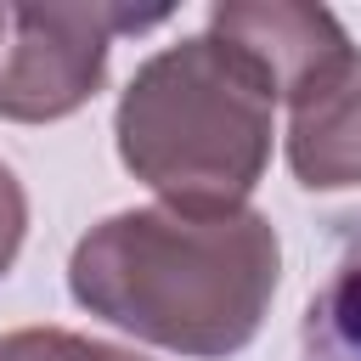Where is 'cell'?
<instances>
[{
	"mask_svg": "<svg viewBox=\"0 0 361 361\" xmlns=\"http://www.w3.org/2000/svg\"><path fill=\"white\" fill-rule=\"evenodd\" d=\"M282 282V237L259 209H124L68 254V293L141 344L226 361L254 344Z\"/></svg>",
	"mask_w": 361,
	"mask_h": 361,
	"instance_id": "cell-1",
	"label": "cell"
},
{
	"mask_svg": "<svg viewBox=\"0 0 361 361\" xmlns=\"http://www.w3.org/2000/svg\"><path fill=\"white\" fill-rule=\"evenodd\" d=\"M271 79L214 34H192L147 56L113 113L118 164L147 180L164 209L231 214L271 164Z\"/></svg>",
	"mask_w": 361,
	"mask_h": 361,
	"instance_id": "cell-2",
	"label": "cell"
},
{
	"mask_svg": "<svg viewBox=\"0 0 361 361\" xmlns=\"http://www.w3.org/2000/svg\"><path fill=\"white\" fill-rule=\"evenodd\" d=\"M169 11L130 6H0V118L51 124L79 113L102 79L118 34H147Z\"/></svg>",
	"mask_w": 361,
	"mask_h": 361,
	"instance_id": "cell-3",
	"label": "cell"
},
{
	"mask_svg": "<svg viewBox=\"0 0 361 361\" xmlns=\"http://www.w3.org/2000/svg\"><path fill=\"white\" fill-rule=\"evenodd\" d=\"M288 169L305 192L361 186V51L333 56L288 96Z\"/></svg>",
	"mask_w": 361,
	"mask_h": 361,
	"instance_id": "cell-4",
	"label": "cell"
},
{
	"mask_svg": "<svg viewBox=\"0 0 361 361\" xmlns=\"http://www.w3.org/2000/svg\"><path fill=\"white\" fill-rule=\"evenodd\" d=\"M203 34L243 51L271 79L276 102H288L310 73H322L333 56L350 51L338 17L327 6H299V0H226L209 11Z\"/></svg>",
	"mask_w": 361,
	"mask_h": 361,
	"instance_id": "cell-5",
	"label": "cell"
},
{
	"mask_svg": "<svg viewBox=\"0 0 361 361\" xmlns=\"http://www.w3.org/2000/svg\"><path fill=\"white\" fill-rule=\"evenodd\" d=\"M299 361H361V214L333 220V259L299 316Z\"/></svg>",
	"mask_w": 361,
	"mask_h": 361,
	"instance_id": "cell-6",
	"label": "cell"
},
{
	"mask_svg": "<svg viewBox=\"0 0 361 361\" xmlns=\"http://www.w3.org/2000/svg\"><path fill=\"white\" fill-rule=\"evenodd\" d=\"M0 361H147V355L68 333V327H17V333H0Z\"/></svg>",
	"mask_w": 361,
	"mask_h": 361,
	"instance_id": "cell-7",
	"label": "cell"
},
{
	"mask_svg": "<svg viewBox=\"0 0 361 361\" xmlns=\"http://www.w3.org/2000/svg\"><path fill=\"white\" fill-rule=\"evenodd\" d=\"M23 237H28V197H23V180L0 164V276L17 265Z\"/></svg>",
	"mask_w": 361,
	"mask_h": 361,
	"instance_id": "cell-8",
	"label": "cell"
}]
</instances>
